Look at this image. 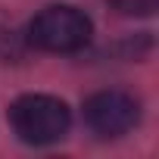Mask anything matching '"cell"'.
Segmentation results:
<instances>
[{
	"label": "cell",
	"mask_w": 159,
	"mask_h": 159,
	"mask_svg": "<svg viewBox=\"0 0 159 159\" xmlns=\"http://www.w3.org/2000/svg\"><path fill=\"white\" fill-rule=\"evenodd\" d=\"M7 119H10L13 134L22 143H31V147L56 143L72 128L69 106L59 97H50V94H25V97L13 100Z\"/></svg>",
	"instance_id": "obj_1"
},
{
	"label": "cell",
	"mask_w": 159,
	"mask_h": 159,
	"mask_svg": "<svg viewBox=\"0 0 159 159\" xmlns=\"http://www.w3.org/2000/svg\"><path fill=\"white\" fill-rule=\"evenodd\" d=\"M140 119V106L125 91H97L84 100V122L97 137H122Z\"/></svg>",
	"instance_id": "obj_3"
},
{
	"label": "cell",
	"mask_w": 159,
	"mask_h": 159,
	"mask_svg": "<svg viewBox=\"0 0 159 159\" xmlns=\"http://www.w3.org/2000/svg\"><path fill=\"white\" fill-rule=\"evenodd\" d=\"M109 7L119 16H153L159 10V0H109Z\"/></svg>",
	"instance_id": "obj_4"
},
{
	"label": "cell",
	"mask_w": 159,
	"mask_h": 159,
	"mask_svg": "<svg viewBox=\"0 0 159 159\" xmlns=\"http://www.w3.org/2000/svg\"><path fill=\"white\" fill-rule=\"evenodd\" d=\"M91 19L78 7H47L28 25V44L47 53H78L91 41Z\"/></svg>",
	"instance_id": "obj_2"
}]
</instances>
